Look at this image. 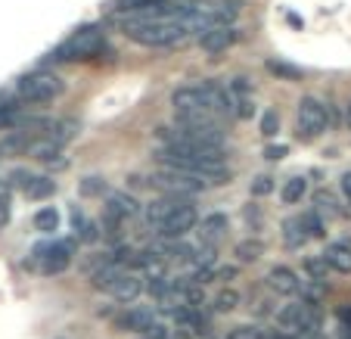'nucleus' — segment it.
<instances>
[{
	"mask_svg": "<svg viewBox=\"0 0 351 339\" xmlns=\"http://www.w3.org/2000/svg\"><path fill=\"white\" fill-rule=\"evenodd\" d=\"M106 50V32L99 25H87L81 32H75L69 40H62L53 50V60L60 62H78V60H93Z\"/></svg>",
	"mask_w": 351,
	"mask_h": 339,
	"instance_id": "1",
	"label": "nucleus"
},
{
	"mask_svg": "<svg viewBox=\"0 0 351 339\" xmlns=\"http://www.w3.org/2000/svg\"><path fill=\"white\" fill-rule=\"evenodd\" d=\"M62 91H66V81H62L60 75H53V72H44V69L28 72V75H22V78L16 81V93H19V100L22 103H34V106L62 97Z\"/></svg>",
	"mask_w": 351,
	"mask_h": 339,
	"instance_id": "2",
	"label": "nucleus"
},
{
	"mask_svg": "<svg viewBox=\"0 0 351 339\" xmlns=\"http://www.w3.org/2000/svg\"><path fill=\"white\" fill-rule=\"evenodd\" d=\"M330 128V106L317 97H302L298 100V140H314Z\"/></svg>",
	"mask_w": 351,
	"mask_h": 339,
	"instance_id": "3",
	"label": "nucleus"
},
{
	"mask_svg": "<svg viewBox=\"0 0 351 339\" xmlns=\"http://www.w3.org/2000/svg\"><path fill=\"white\" fill-rule=\"evenodd\" d=\"M149 180H153V187H159L165 196H178V200H190L199 190H206L196 178H190V174H184V172H171V168H159Z\"/></svg>",
	"mask_w": 351,
	"mask_h": 339,
	"instance_id": "4",
	"label": "nucleus"
},
{
	"mask_svg": "<svg viewBox=\"0 0 351 339\" xmlns=\"http://www.w3.org/2000/svg\"><path fill=\"white\" fill-rule=\"evenodd\" d=\"M137 212H140V206L134 196H128V193H109L106 212H103V224H106V231L115 237V233L121 231V224H125L128 218H134Z\"/></svg>",
	"mask_w": 351,
	"mask_h": 339,
	"instance_id": "5",
	"label": "nucleus"
},
{
	"mask_svg": "<svg viewBox=\"0 0 351 339\" xmlns=\"http://www.w3.org/2000/svg\"><path fill=\"white\" fill-rule=\"evenodd\" d=\"M34 261H40V274H62L72 265V243H44L34 249Z\"/></svg>",
	"mask_w": 351,
	"mask_h": 339,
	"instance_id": "6",
	"label": "nucleus"
},
{
	"mask_svg": "<svg viewBox=\"0 0 351 339\" xmlns=\"http://www.w3.org/2000/svg\"><path fill=\"white\" fill-rule=\"evenodd\" d=\"M196 221H199L196 209H193V202L186 200L184 206L174 209V212L159 224V237H162V239H184L186 233L196 227Z\"/></svg>",
	"mask_w": 351,
	"mask_h": 339,
	"instance_id": "7",
	"label": "nucleus"
},
{
	"mask_svg": "<svg viewBox=\"0 0 351 339\" xmlns=\"http://www.w3.org/2000/svg\"><path fill=\"white\" fill-rule=\"evenodd\" d=\"M239 40V32L233 25H218V28H208V32L199 34V47L206 54H224L227 47H233Z\"/></svg>",
	"mask_w": 351,
	"mask_h": 339,
	"instance_id": "8",
	"label": "nucleus"
},
{
	"mask_svg": "<svg viewBox=\"0 0 351 339\" xmlns=\"http://www.w3.org/2000/svg\"><path fill=\"white\" fill-rule=\"evenodd\" d=\"M265 280H267V286H271L274 293H280V296H295L298 290H302V280H298V274L292 271V268H286V265L271 268Z\"/></svg>",
	"mask_w": 351,
	"mask_h": 339,
	"instance_id": "9",
	"label": "nucleus"
},
{
	"mask_svg": "<svg viewBox=\"0 0 351 339\" xmlns=\"http://www.w3.org/2000/svg\"><path fill=\"white\" fill-rule=\"evenodd\" d=\"M140 293H143V280H140V274H134V271H125L112 286H109V296H112L115 302H128V305H131Z\"/></svg>",
	"mask_w": 351,
	"mask_h": 339,
	"instance_id": "10",
	"label": "nucleus"
},
{
	"mask_svg": "<svg viewBox=\"0 0 351 339\" xmlns=\"http://www.w3.org/2000/svg\"><path fill=\"white\" fill-rule=\"evenodd\" d=\"M115 324H119V330H125V333H146L156 327V314L149 312V308H128Z\"/></svg>",
	"mask_w": 351,
	"mask_h": 339,
	"instance_id": "11",
	"label": "nucleus"
},
{
	"mask_svg": "<svg viewBox=\"0 0 351 339\" xmlns=\"http://www.w3.org/2000/svg\"><path fill=\"white\" fill-rule=\"evenodd\" d=\"M186 200H178V196H159V200H153L149 206L143 209V218H146V224L149 227H156L159 231V224L168 218V215L174 212V209H180Z\"/></svg>",
	"mask_w": 351,
	"mask_h": 339,
	"instance_id": "12",
	"label": "nucleus"
},
{
	"mask_svg": "<svg viewBox=\"0 0 351 339\" xmlns=\"http://www.w3.org/2000/svg\"><path fill=\"white\" fill-rule=\"evenodd\" d=\"M78 131H81V125L75 119H56V121H50L47 125V131H44V137L53 143V147H66V143H72L75 137H78Z\"/></svg>",
	"mask_w": 351,
	"mask_h": 339,
	"instance_id": "13",
	"label": "nucleus"
},
{
	"mask_svg": "<svg viewBox=\"0 0 351 339\" xmlns=\"http://www.w3.org/2000/svg\"><path fill=\"white\" fill-rule=\"evenodd\" d=\"M320 259L326 261V268H330V271L351 274V246H348V243H330V246L320 253Z\"/></svg>",
	"mask_w": 351,
	"mask_h": 339,
	"instance_id": "14",
	"label": "nucleus"
},
{
	"mask_svg": "<svg viewBox=\"0 0 351 339\" xmlns=\"http://www.w3.org/2000/svg\"><path fill=\"white\" fill-rule=\"evenodd\" d=\"M227 231H230V221H227L224 212L206 215V218H202V224H199V233H202V239H206L208 246H215V239H221Z\"/></svg>",
	"mask_w": 351,
	"mask_h": 339,
	"instance_id": "15",
	"label": "nucleus"
},
{
	"mask_svg": "<svg viewBox=\"0 0 351 339\" xmlns=\"http://www.w3.org/2000/svg\"><path fill=\"white\" fill-rule=\"evenodd\" d=\"M22 193H25L28 200H47V196L56 193V180L47 178V174H32V180L22 187Z\"/></svg>",
	"mask_w": 351,
	"mask_h": 339,
	"instance_id": "16",
	"label": "nucleus"
},
{
	"mask_svg": "<svg viewBox=\"0 0 351 339\" xmlns=\"http://www.w3.org/2000/svg\"><path fill=\"white\" fill-rule=\"evenodd\" d=\"M308 193V180L305 178H289L283 184V190H280V200L286 202V206H295V202H302V196H305Z\"/></svg>",
	"mask_w": 351,
	"mask_h": 339,
	"instance_id": "17",
	"label": "nucleus"
},
{
	"mask_svg": "<svg viewBox=\"0 0 351 339\" xmlns=\"http://www.w3.org/2000/svg\"><path fill=\"white\" fill-rule=\"evenodd\" d=\"M298 224H302V231H305V237H314V239H320V237H326V221H324V215H317L311 209V212H305L302 218H298Z\"/></svg>",
	"mask_w": 351,
	"mask_h": 339,
	"instance_id": "18",
	"label": "nucleus"
},
{
	"mask_svg": "<svg viewBox=\"0 0 351 339\" xmlns=\"http://www.w3.org/2000/svg\"><path fill=\"white\" fill-rule=\"evenodd\" d=\"M265 66H267V72L277 75L280 81H302V78H305V72H302V69L289 66V62H283V60H267Z\"/></svg>",
	"mask_w": 351,
	"mask_h": 339,
	"instance_id": "19",
	"label": "nucleus"
},
{
	"mask_svg": "<svg viewBox=\"0 0 351 339\" xmlns=\"http://www.w3.org/2000/svg\"><path fill=\"white\" fill-rule=\"evenodd\" d=\"M168 3H174V0H115V7L121 13H146V10H159Z\"/></svg>",
	"mask_w": 351,
	"mask_h": 339,
	"instance_id": "20",
	"label": "nucleus"
},
{
	"mask_svg": "<svg viewBox=\"0 0 351 339\" xmlns=\"http://www.w3.org/2000/svg\"><path fill=\"white\" fill-rule=\"evenodd\" d=\"M261 255H265V243H261V239H243V243H237V259L243 261V265L258 261Z\"/></svg>",
	"mask_w": 351,
	"mask_h": 339,
	"instance_id": "21",
	"label": "nucleus"
},
{
	"mask_svg": "<svg viewBox=\"0 0 351 339\" xmlns=\"http://www.w3.org/2000/svg\"><path fill=\"white\" fill-rule=\"evenodd\" d=\"M305 231H302V224H298V218H289V221H286V224H283V243H286V246H289V249H302V246H305Z\"/></svg>",
	"mask_w": 351,
	"mask_h": 339,
	"instance_id": "22",
	"label": "nucleus"
},
{
	"mask_svg": "<svg viewBox=\"0 0 351 339\" xmlns=\"http://www.w3.org/2000/svg\"><path fill=\"white\" fill-rule=\"evenodd\" d=\"M34 227L44 233H53L56 227H60V212H56L53 206H47V209H38L34 212Z\"/></svg>",
	"mask_w": 351,
	"mask_h": 339,
	"instance_id": "23",
	"label": "nucleus"
},
{
	"mask_svg": "<svg viewBox=\"0 0 351 339\" xmlns=\"http://www.w3.org/2000/svg\"><path fill=\"white\" fill-rule=\"evenodd\" d=\"M239 302H243V296H239L237 290H230V286H227V290H221V293L215 296V312H218V314L237 312V308H239Z\"/></svg>",
	"mask_w": 351,
	"mask_h": 339,
	"instance_id": "24",
	"label": "nucleus"
},
{
	"mask_svg": "<svg viewBox=\"0 0 351 339\" xmlns=\"http://www.w3.org/2000/svg\"><path fill=\"white\" fill-rule=\"evenodd\" d=\"M230 100H233V115L237 119H252L255 115L252 93H230Z\"/></svg>",
	"mask_w": 351,
	"mask_h": 339,
	"instance_id": "25",
	"label": "nucleus"
},
{
	"mask_svg": "<svg viewBox=\"0 0 351 339\" xmlns=\"http://www.w3.org/2000/svg\"><path fill=\"white\" fill-rule=\"evenodd\" d=\"M314 206H317V209H314L317 215H342V212H339V206H336V196H332L330 190H317V193H314Z\"/></svg>",
	"mask_w": 351,
	"mask_h": 339,
	"instance_id": "26",
	"label": "nucleus"
},
{
	"mask_svg": "<svg viewBox=\"0 0 351 339\" xmlns=\"http://www.w3.org/2000/svg\"><path fill=\"white\" fill-rule=\"evenodd\" d=\"M305 274L314 280V283H324L326 274H330V268H326V261L320 259V255H308L305 259Z\"/></svg>",
	"mask_w": 351,
	"mask_h": 339,
	"instance_id": "27",
	"label": "nucleus"
},
{
	"mask_svg": "<svg viewBox=\"0 0 351 339\" xmlns=\"http://www.w3.org/2000/svg\"><path fill=\"white\" fill-rule=\"evenodd\" d=\"M190 265L196 268V271H202V268H212L215 265V246H199V249H193V259H190Z\"/></svg>",
	"mask_w": 351,
	"mask_h": 339,
	"instance_id": "28",
	"label": "nucleus"
},
{
	"mask_svg": "<svg viewBox=\"0 0 351 339\" xmlns=\"http://www.w3.org/2000/svg\"><path fill=\"white\" fill-rule=\"evenodd\" d=\"M81 196H103L106 193V178H97V174H90V178H84L78 184Z\"/></svg>",
	"mask_w": 351,
	"mask_h": 339,
	"instance_id": "29",
	"label": "nucleus"
},
{
	"mask_svg": "<svg viewBox=\"0 0 351 339\" xmlns=\"http://www.w3.org/2000/svg\"><path fill=\"white\" fill-rule=\"evenodd\" d=\"M249 193H252V196H267V193H274V178L271 174H258V178L249 184Z\"/></svg>",
	"mask_w": 351,
	"mask_h": 339,
	"instance_id": "30",
	"label": "nucleus"
},
{
	"mask_svg": "<svg viewBox=\"0 0 351 339\" xmlns=\"http://www.w3.org/2000/svg\"><path fill=\"white\" fill-rule=\"evenodd\" d=\"M277 131H280V115H277V109H267V113L261 115V134L274 137Z\"/></svg>",
	"mask_w": 351,
	"mask_h": 339,
	"instance_id": "31",
	"label": "nucleus"
},
{
	"mask_svg": "<svg viewBox=\"0 0 351 339\" xmlns=\"http://www.w3.org/2000/svg\"><path fill=\"white\" fill-rule=\"evenodd\" d=\"M227 339H261V330L258 327H252V324H239V327H233V330L227 333Z\"/></svg>",
	"mask_w": 351,
	"mask_h": 339,
	"instance_id": "32",
	"label": "nucleus"
},
{
	"mask_svg": "<svg viewBox=\"0 0 351 339\" xmlns=\"http://www.w3.org/2000/svg\"><path fill=\"white\" fill-rule=\"evenodd\" d=\"M10 221V190L7 187H0V227Z\"/></svg>",
	"mask_w": 351,
	"mask_h": 339,
	"instance_id": "33",
	"label": "nucleus"
},
{
	"mask_svg": "<svg viewBox=\"0 0 351 339\" xmlns=\"http://www.w3.org/2000/svg\"><path fill=\"white\" fill-rule=\"evenodd\" d=\"M283 156H286V147H283V143H280V147H267V150H265V159H267V162H280Z\"/></svg>",
	"mask_w": 351,
	"mask_h": 339,
	"instance_id": "34",
	"label": "nucleus"
},
{
	"mask_svg": "<svg viewBox=\"0 0 351 339\" xmlns=\"http://www.w3.org/2000/svg\"><path fill=\"white\" fill-rule=\"evenodd\" d=\"M339 187H342V193H345V200H348V206H351V172H345L342 178H339Z\"/></svg>",
	"mask_w": 351,
	"mask_h": 339,
	"instance_id": "35",
	"label": "nucleus"
},
{
	"mask_svg": "<svg viewBox=\"0 0 351 339\" xmlns=\"http://www.w3.org/2000/svg\"><path fill=\"white\" fill-rule=\"evenodd\" d=\"M233 277H237V268H218V271H215V280H224V283Z\"/></svg>",
	"mask_w": 351,
	"mask_h": 339,
	"instance_id": "36",
	"label": "nucleus"
},
{
	"mask_svg": "<svg viewBox=\"0 0 351 339\" xmlns=\"http://www.w3.org/2000/svg\"><path fill=\"white\" fill-rule=\"evenodd\" d=\"M261 339H292V336H286V333H261Z\"/></svg>",
	"mask_w": 351,
	"mask_h": 339,
	"instance_id": "37",
	"label": "nucleus"
},
{
	"mask_svg": "<svg viewBox=\"0 0 351 339\" xmlns=\"http://www.w3.org/2000/svg\"><path fill=\"white\" fill-rule=\"evenodd\" d=\"M345 125L351 128V103H348V109H345Z\"/></svg>",
	"mask_w": 351,
	"mask_h": 339,
	"instance_id": "38",
	"label": "nucleus"
}]
</instances>
